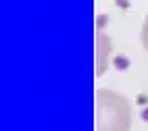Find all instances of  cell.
I'll list each match as a JSON object with an SVG mask.
<instances>
[{
    "instance_id": "cell-1",
    "label": "cell",
    "mask_w": 148,
    "mask_h": 131,
    "mask_svg": "<svg viewBox=\"0 0 148 131\" xmlns=\"http://www.w3.org/2000/svg\"><path fill=\"white\" fill-rule=\"evenodd\" d=\"M144 42H146V46H148V21H146V25H144Z\"/></svg>"
}]
</instances>
